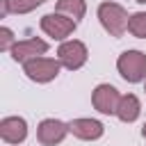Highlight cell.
Wrapping results in <instances>:
<instances>
[{
	"label": "cell",
	"mask_w": 146,
	"mask_h": 146,
	"mask_svg": "<svg viewBox=\"0 0 146 146\" xmlns=\"http://www.w3.org/2000/svg\"><path fill=\"white\" fill-rule=\"evenodd\" d=\"M98 18H100V25L112 36H123L128 30V21H130L128 11L116 2H103L98 7Z\"/></svg>",
	"instance_id": "6da1fadb"
},
{
	"label": "cell",
	"mask_w": 146,
	"mask_h": 146,
	"mask_svg": "<svg viewBox=\"0 0 146 146\" xmlns=\"http://www.w3.org/2000/svg\"><path fill=\"white\" fill-rule=\"evenodd\" d=\"M116 68L123 80L128 82H141L146 78V55L141 50H125L116 59Z\"/></svg>",
	"instance_id": "7a4b0ae2"
},
{
	"label": "cell",
	"mask_w": 146,
	"mask_h": 146,
	"mask_svg": "<svg viewBox=\"0 0 146 146\" xmlns=\"http://www.w3.org/2000/svg\"><path fill=\"white\" fill-rule=\"evenodd\" d=\"M59 66H62L59 59H50V57H41V55H39V57L27 59V62L23 64V71H25V75H27L30 80H34V82H50V80L57 78Z\"/></svg>",
	"instance_id": "3957f363"
},
{
	"label": "cell",
	"mask_w": 146,
	"mask_h": 146,
	"mask_svg": "<svg viewBox=\"0 0 146 146\" xmlns=\"http://www.w3.org/2000/svg\"><path fill=\"white\" fill-rule=\"evenodd\" d=\"M75 27H78V21H73L71 16L59 14V11L46 14V16L41 18V30H43L48 36L57 39V41H64L66 36H71V34L75 32Z\"/></svg>",
	"instance_id": "277c9868"
},
{
	"label": "cell",
	"mask_w": 146,
	"mask_h": 146,
	"mask_svg": "<svg viewBox=\"0 0 146 146\" xmlns=\"http://www.w3.org/2000/svg\"><path fill=\"white\" fill-rule=\"evenodd\" d=\"M87 46L82 41H64L57 50V59L62 62V66H66L68 71H78L80 66H84L87 62Z\"/></svg>",
	"instance_id": "5b68a950"
},
{
	"label": "cell",
	"mask_w": 146,
	"mask_h": 146,
	"mask_svg": "<svg viewBox=\"0 0 146 146\" xmlns=\"http://www.w3.org/2000/svg\"><path fill=\"white\" fill-rule=\"evenodd\" d=\"M119 100H121V96L112 84H98L91 94V103L100 114H116Z\"/></svg>",
	"instance_id": "8992f818"
},
{
	"label": "cell",
	"mask_w": 146,
	"mask_h": 146,
	"mask_svg": "<svg viewBox=\"0 0 146 146\" xmlns=\"http://www.w3.org/2000/svg\"><path fill=\"white\" fill-rule=\"evenodd\" d=\"M66 132H68V125L66 123H62L57 119H46L36 128V139L43 146H55V144H59L66 137Z\"/></svg>",
	"instance_id": "52a82bcc"
},
{
	"label": "cell",
	"mask_w": 146,
	"mask_h": 146,
	"mask_svg": "<svg viewBox=\"0 0 146 146\" xmlns=\"http://www.w3.org/2000/svg\"><path fill=\"white\" fill-rule=\"evenodd\" d=\"M48 50V43L46 41H41V39H23V41H16L14 46H11V59L14 62H27V59H32V57H39V55H43Z\"/></svg>",
	"instance_id": "ba28073f"
},
{
	"label": "cell",
	"mask_w": 146,
	"mask_h": 146,
	"mask_svg": "<svg viewBox=\"0 0 146 146\" xmlns=\"http://www.w3.org/2000/svg\"><path fill=\"white\" fill-rule=\"evenodd\" d=\"M0 137L7 144H21L27 137V123L21 116H7L0 121Z\"/></svg>",
	"instance_id": "9c48e42d"
},
{
	"label": "cell",
	"mask_w": 146,
	"mask_h": 146,
	"mask_svg": "<svg viewBox=\"0 0 146 146\" xmlns=\"http://www.w3.org/2000/svg\"><path fill=\"white\" fill-rule=\"evenodd\" d=\"M103 123L96 119H73L68 123V132H73L78 139H98L103 135Z\"/></svg>",
	"instance_id": "30bf717a"
},
{
	"label": "cell",
	"mask_w": 146,
	"mask_h": 146,
	"mask_svg": "<svg viewBox=\"0 0 146 146\" xmlns=\"http://www.w3.org/2000/svg\"><path fill=\"white\" fill-rule=\"evenodd\" d=\"M139 110H141L139 98H137L135 94H125V96H121V100H119L116 116H119L123 123H132V121L139 116Z\"/></svg>",
	"instance_id": "8fae6325"
},
{
	"label": "cell",
	"mask_w": 146,
	"mask_h": 146,
	"mask_svg": "<svg viewBox=\"0 0 146 146\" xmlns=\"http://www.w3.org/2000/svg\"><path fill=\"white\" fill-rule=\"evenodd\" d=\"M57 11L71 16L73 21H80L87 14V5L84 0H57Z\"/></svg>",
	"instance_id": "7c38bea8"
},
{
	"label": "cell",
	"mask_w": 146,
	"mask_h": 146,
	"mask_svg": "<svg viewBox=\"0 0 146 146\" xmlns=\"http://www.w3.org/2000/svg\"><path fill=\"white\" fill-rule=\"evenodd\" d=\"M128 32L137 39H146V11H137L128 21Z\"/></svg>",
	"instance_id": "4fadbf2b"
},
{
	"label": "cell",
	"mask_w": 146,
	"mask_h": 146,
	"mask_svg": "<svg viewBox=\"0 0 146 146\" xmlns=\"http://www.w3.org/2000/svg\"><path fill=\"white\" fill-rule=\"evenodd\" d=\"M9 2V11L11 14H27L36 7L43 5V0H7Z\"/></svg>",
	"instance_id": "5bb4252c"
},
{
	"label": "cell",
	"mask_w": 146,
	"mask_h": 146,
	"mask_svg": "<svg viewBox=\"0 0 146 146\" xmlns=\"http://www.w3.org/2000/svg\"><path fill=\"white\" fill-rule=\"evenodd\" d=\"M14 46V34L9 27H0V50H11Z\"/></svg>",
	"instance_id": "9a60e30c"
},
{
	"label": "cell",
	"mask_w": 146,
	"mask_h": 146,
	"mask_svg": "<svg viewBox=\"0 0 146 146\" xmlns=\"http://www.w3.org/2000/svg\"><path fill=\"white\" fill-rule=\"evenodd\" d=\"M0 14H2V16L9 14V2H7V0H2V5H0Z\"/></svg>",
	"instance_id": "2e32d148"
},
{
	"label": "cell",
	"mask_w": 146,
	"mask_h": 146,
	"mask_svg": "<svg viewBox=\"0 0 146 146\" xmlns=\"http://www.w3.org/2000/svg\"><path fill=\"white\" fill-rule=\"evenodd\" d=\"M141 135H144V139H146V123H144V128H141Z\"/></svg>",
	"instance_id": "e0dca14e"
},
{
	"label": "cell",
	"mask_w": 146,
	"mask_h": 146,
	"mask_svg": "<svg viewBox=\"0 0 146 146\" xmlns=\"http://www.w3.org/2000/svg\"><path fill=\"white\" fill-rule=\"evenodd\" d=\"M137 2H146V0H137Z\"/></svg>",
	"instance_id": "ac0fdd59"
},
{
	"label": "cell",
	"mask_w": 146,
	"mask_h": 146,
	"mask_svg": "<svg viewBox=\"0 0 146 146\" xmlns=\"http://www.w3.org/2000/svg\"><path fill=\"white\" fill-rule=\"evenodd\" d=\"M144 91H146V84H144Z\"/></svg>",
	"instance_id": "d6986e66"
}]
</instances>
